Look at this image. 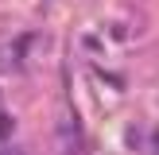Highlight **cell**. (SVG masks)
<instances>
[{
  "label": "cell",
  "mask_w": 159,
  "mask_h": 155,
  "mask_svg": "<svg viewBox=\"0 0 159 155\" xmlns=\"http://www.w3.org/2000/svg\"><path fill=\"white\" fill-rule=\"evenodd\" d=\"M0 155H20V151H8V147H0Z\"/></svg>",
  "instance_id": "obj_2"
},
{
  "label": "cell",
  "mask_w": 159,
  "mask_h": 155,
  "mask_svg": "<svg viewBox=\"0 0 159 155\" xmlns=\"http://www.w3.org/2000/svg\"><path fill=\"white\" fill-rule=\"evenodd\" d=\"M8 136H12V120L0 113V140H8Z\"/></svg>",
  "instance_id": "obj_1"
}]
</instances>
